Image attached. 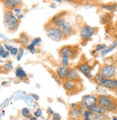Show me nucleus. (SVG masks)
<instances>
[{"label": "nucleus", "mask_w": 117, "mask_h": 120, "mask_svg": "<svg viewBox=\"0 0 117 120\" xmlns=\"http://www.w3.org/2000/svg\"><path fill=\"white\" fill-rule=\"evenodd\" d=\"M93 114H94L93 111H90L88 109H85V110L84 111V112H83V117H84V119H86V120L90 119L92 115H93Z\"/></svg>", "instance_id": "nucleus-24"}, {"label": "nucleus", "mask_w": 117, "mask_h": 120, "mask_svg": "<svg viewBox=\"0 0 117 120\" xmlns=\"http://www.w3.org/2000/svg\"><path fill=\"white\" fill-rule=\"evenodd\" d=\"M101 8L108 11H113L117 9V3H108V4H101Z\"/></svg>", "instance_id": "nucleus-18"}, {"label": "nucleus", "mask_w": 117, "mask_h": 120, "mask_svg": "<svg viewBox=\"0 0 117 120\" xmlns=\"http://www.w3.org/2000/svg\"><path fill=\"white\" fill-rule=\"evenodd\" d=\"M0 55L4 59L7 58L10 55V51H7L6 49H4L3 46H1V47H0Z\"/></svg>", "instance_id": "nucleus-25"}, {"label": "nucleus", "mask_w": 117, "mask_h": 120, "mask_svg": "<svg viewBox=\"0 0 117 120\" xmlns=\"http://www.w3.org/2000/svg\"><path fill=\"white\" fill-rule=\"evenodd\" d=\"M90 111H93L94 113H98V114H106L108 113V111L103 108L101 105H100L98 103L94 104L93 106H92L89 108H88Z\"/></svg>", "instance_id": "nucleus-16"}, {"label": "nucleus", "mask_w": 117, "mask_h": 120, "mask_svg": "<svg viewBox=\"0 0 117 120\" xmlns=\"http://www.w3.org/2000/svg\"><path fill=\"white\" fill-rule=\"evenodd\" d=\"M80 104L88 109L98 103V96L95 95H85L82 98Z\"/></svg>", "instance_id": "nucleus-10"}, {"label": "nucleus", "mask_w": 117, "mask_h": 120, "mask_svg": "<svg viewBox=\"0 0 117 120\" xmlns=\"http://www.w3.org/2000/svg\"><path fill=\"white\" fill-rule=\"evenodd\" d=\"M63 87L67 95L72 96L81 91L82 85L80 81H74L66 79L63 80Z\"/></svg>", "instance_id": "nucleus-6"}, {"label": "nucleus", "mask_w": 117, "mask_h": 120, "mask_svg": "<svg viewBox=\"0 0 117 120\" xmlns=\"http://www.w3.org/2000/svg\"><path fill=\"white\" fill-rule=\"evenodd\" d=\"M10 54L11 55H12V56H16V55H18V54L19 53V50L17 49V48H12V49H11V51H10Z\"/></svg>", "instance_id": "nucleus-29"}, {"label": "nucleus", "mask_w": 117, "mask_h": 120, "mask_svg": "<svg viewBox=\"0 0 117 120\" xmlns=\"http://www.w3.org/2000/svg\"><path fill=\"white\" fill-rule=\"evenodd\" d=\"M4 47H5V49H6L7 51H10L11 49L13 48V46H8L7 44H4Z\"/></svg>", "instance_id": "nucleus-33"}, {"label": "nucleus", "mask_w": 117, "mask_h": 120, "mask_svg": "<svg viewBox=\"0 0 117 120\" xmlns=\"http://www.w3.org/2000/svg\"><path fill=\"white\" fill-rule=\"evenodd\" d=\"M44 28L46 30V36L49 39L54 41H60L62 38H64L63 33L61 29L50 21L45 25Z\"/></svg>", "instance_id": "nucleus-5"}, {"label": "nucleus", "mask_w": 117, "mask_h": 120, "mask_svg": "<svg viewBox=\"0 0 117 120\" xmlns=\"http://www.w3.org/2000/svg\"><path fill=\"white\" fill-rule=\"evenodd\" d=\"M77 70L84 75L86 78L89 79H92V70H93V67L91 65H90L88 62H82L80 63L77 66Z\"/></svg>", "instance_id": "nucleus-11"}, {"label": "nucleus", "mask_w": 117, "mask_h": 120, "mask_svg": "<svg viewBox=\"0 0 117 120\" xmlns=\"http://www.w3.org/2000/svg\"><path fill=\"white\" fill-rule=\"evenodd\" d=\"M85 2H90V3H98V2H101L103 0H82Z\"/></svg>", "instance_id": "nucleus-32"}, {"label": "nucleus", "mask_w": 117, "mask_h": 120, "mask_svg": "<svg viewBox=\"0 0 117 120\" xmlns=\"http://www.w3.org/2000/svg\"><path fill=\"white\" fill-rule=\"evenodd\" d=\"M15 75H16L17 78H19L20 79H24L27 77V73L22 69V67H19L16 69Z\"/></svg>", "instance_id": "nucleus-19"}, {"label": "nucleus", "mask_w": 117, "mask_h": 120, "mask_svg": "<svg viewBox=\"0 0 117 120\" xmlns=\"http://www.w3.org/2000/svg\"><path fill=\"white\" fill-rule=\"evenodd\" d=\"M64 1L66 2H69V3H74V2H78L77 0H64Z\"/></svg>", "instance_id": "nucleus-34"}, {"label": "nucleus", "mask_w": 117, "mask_h": 120, "mask_svg": "<svg viewBox=\"0 0 117 120\" xmlns=\"http://www.w3.org/2000/svg\"><path fill=\"white\" fill-rule=\"evenodd\" d=\"M100 85L105 88L111 90V91H116L117 90V79L104 78Z\"/></svg>", "instance_id": "nucleus-12"}, {"label": "nucleus", "mask_w": 117, "mask_h": 120, "mask_svg": "<svg viewBox=\"0 0 117 120\" xmlns=\"http://www.w3.org/2000/svg\"><path fill=\"white\" fill-rule=\"evenodd\" d=\"M116 46H117V41H115L114 43H113V44H112L109 47L106 48L104 50H103V51H102V52H101V55H102V56H105V55H106L108 53L111 52V51L112 50H113V49L116 48Z\"/></svg>", "instance_id": "nucleus-20"}, {"label": "nucleus", "mask_w": 117, "mask_h": 120, "mask_svg": "<svg viewBox=\"0 0 117 120\" xmlns=\"http://www.w3.org/2000/svg\"><path fill=\"white\" fill-rule=\"evenodd\" d=\"M30 119H32V120H36V117H31Z\"/></svg>", "instance_id": "nucleus-37"}, {"label": "nucleus", "mask_w": 117, "mask_h": 120, "mask_svg": "<svg viewBox=\"0 0 117 120\" xmlns=\"http://www.w3.org/2000/svg\"><path fill=\"white\" fill-rule=\"evenodd\" d=\"M53 119H58V120H59V119H62V116H61V115L58 114V113H54V114H53Z\"/></svg>", "instance_id": "nucleus-31"}, {"label": "nucleus", "mask_w": 117, "mask_h": 120, "mask_svg": "<svg viewBox=\"0 0 117 120\" xmlns=\"http://www.w3.org/2000/svg\"><path fill=\"white\" fill-rule=\"evenodd\" d=\"M67 80H74V81H80L82 82L81 78L79 75L78 70L77 69H70L69 70V73L67 75V78H66Z\"/></svg>", "instance_id": "nucleus-15"}, {"label": "nucleus", "mask_w": 117, "mask_h": 120, "mask_svg": "<svg viewBox=\"0 0 117 120\" xmlns=\"http://www.w3.org/2000/svg\"><path fill=\"white\" fill-rule=\"evenodd\" d=\"M5 10H13L22 5V0H1Z\"/></svg>", "instance_id": "nucleus-9"}, {"label": "nucleus", "mask_w": 117, "mask_h": 120, "mask_svg": "<svg viewBox=\"0 0 117 120\" xmlns=\"http://www.w3.org/2000/svg\"><path fill=\"white\" fill-rule=\"evenodd\" d=\"M111 20V15L109 13H106L101 16V24H106Z\"/></svg>", "instance_id": "nucleus-21"}, {"label": "nucleus", "mask_w": 117, "mask_h": 120, "mask_svg": "<svg viewBox=\"0 0 117 120\" xmlns=\"http://www.w3.org/2000/svg\"><path fill=\"white\" fill-rule=\"evenodd\" d=\"M31 96H32V97H33V98H36L37 100L38 99V97H36L37 96H36V95H35V94H33V95H31Z\"/></svg>", "instance_id": "nucleus-36"}, {"label": "nucleus", "mask_w": 117, "mask_h": 120, "mask_svg": "<svg viewBox=\"0 0 117 120\" xmlns=\"http://www.w3.org/2000/svg\"><path fill=\"white\" fill-rule=\"evenodd\" d=\"M41 43V39L40 38H36L33 39L30 44L28 46V49L30 51L32 54H34L35 53V47L37 45H39Z\"/></svg>", "instance_id": "nucleus-17"}, {"label": "nucleus", "mask_w": 117, "mask_h": 120, "mask_svg": "<svg viewBox=\"0 0 117 120\" xmlns=\"http://www.w3.org/2000/svg\"><path fill=\"white\" fill-rule=\"evenodd\" d=\"M13 68V65H12V63L11 62H7V63H5L4 64V66L2 67V69H3V71L4 72H10L12 70Z\"/></svg>", "instance_id": "nucleus-23"}, {"label": "nucleus", "mask_w": 117, "mask_h": 120, "mask_svg": "<svg viewBox=\"0 0 117 120\" xmlns=\"http://www.w3.org/2000/svg\"><path fill=\"white\" fill-rule=\"evenodd\" d=\"M69 67H66L63 65L60 66V67H57L56 75H58V78L61 79L62 80H66V78H67V75L69 73Z\"/></svg>", "instance_id": "nucleus-14"}, {"label": "nucleus", "mask_w": 117, "mask_h": 120, "mask_svg": "<svg viewBox=\"0 0 117 120\" xmlns=\"http://www.w3.org/2000/svg\"><path fill=\"white\" fill-rule=\"evenodd\" d=\"M20 20L15 17L12 10H4V25L10 33H14L18 29Z\"/></svg>", "instance_id": "nucleus-4"}, {"label": "nucleus", "mask_w": 117, "mask_h": 120, "mask_svg": "<svg viewBox=\"0 0 117 120\" xmlns=\"http://www.w3.org/2000/svg\"><path fill=\"white\" fill-rule=\"evenodd\" d=\"M21 113H22V115L26 118H30L31 116L30 111L28 108H23L21 111Z\"/></svg>", "instance_id": "nucleus-26"}, {"label": "nucleus", "mask_w": 117, "mask_h": 120, "mask_svg": "<svg viewBox=\"0 0 117 120\" xmlns=\"http://www.w3.org/2000/svg\"><path fill=\"white\" fill-rule=\"evenodd\" d=\"M19 40H20V43H22L23 45H27L29 42V37L27 36V34L23 33L20 34Z\"/></svg>", "instance_id": "nucleus-22"}, {"label": "nucleus", "mask_w": 117, "mask_h": 120, "mask_svg": "<svg viewBox=\"0 0 117 120\" xmlns=\"http://www.w3.org/2000/svg\"><path fill=\"white\" fill-rule=\"evenodd\" d=\"M98 28L95 27H91L88 25H84L80 30V38L84 42L88 41L93 35L96 33Z\"/></svg>", "instance_id": "nucleus-7"}, {"label": "nucleus", "mask_w": 117, "mask_h": 120, "mask_svg": "<svg viewBox=\"0 0 117 120\" xmlns=\"http://www.w3.org/2000/svg\"><path fill=\"white\" fill-rule=\"evenodd\" d=\"M85 110V108L79 103L78 105L74 107L71 108L69 111V116L72 118H81L83 116V112Z\"/></svg>", "instance_id": "nucleus-13"}, {"label": "nucleus", "mask_w": 117, "mask_h": 120, "mask_svg": "<svg viewBox=\"0 0 117 120\" xmlns=\"http://www.w3.org/2000/svg\"><path fill=\"white\" fill-rule=\"evenodd\" d=\"M80 49L77 46H65L60 49L58 53L62 57V64L63 66L68 67L69 59H74L77 58Z\"/></svg>", "instance_id": "nucleus-2"}, {"label": "nucleus", "mask_w": 117, "mask_h": 120, "mask_svg": "<svg viewBox=\"0 0 117 120\" xmlns=\"http://www.w3.org/2000/svg\"><path fill=\"white\" fill-rule=\"evenodd\" d=\"M98 73L106 78H113L116 75V67L113 64H104L100 67Z\"/></svg>", "instance_id": "nucleus-8"}, {"label": "nucleus", "mask_w": 117, "mask_h": 120, "mask_svg": "<svg viewBox=\"0 0 117 120\" xmlns=\"http://www.w3.org/2000/svg\"><path fill=\"white\" fill-rule=\"evenodd\" d=\"M34 115H35V116H36V117H40V116H42V111H41V109H38L35 111V112H34Z\"/></svg>", "instance_id": "nucleus-30"}, {"label": "nucleus", "mask_w": 117, "mask_h": 120, "mask_svg": "<svg viewBox=\"0 0 117 120\" xmlns=\"http://www.w3.org/2000/svg\"><path fill=\"white\" fill-rule=\"evenodd\" d=\"M48 112L49 113H51V114H54V111L51 109V108H48Z\"/></svg>", "instance_id": "nucleus-35"}, {"label": "nucleus", "mask_w": 117, "mask_h": 120, "mask_svg": "<svg viewBox=\"0 0 117 120\" xmlns=\"http://www.w3.org/2000/svg\"><path fill=\"white\" fill-rule=\"evenodd\" d=\"M98 103L105 108L108 112L117 114V98L110 95H98Z\"/></svg>", "instance_id": "nucleus-3"}, {"label": "nucleus", "mask_w": 117, "mask_h": 120, "mask_svg": "<svg viewBox=\"0 0 117 120\" xmlns=\"http://www.w3.org/2000/svg\"><path fill=\"white\" fill-rule=\"evenodd\" d=\"M23 54H24V49L23 48H20L19 53L18 54V55H17V59H18V61H19V60H20V59L22 58Z\"/></svg>", "instance_id": "nucleus-28"}, {"label": "nucleus", "mask_w": 117, "mask_h": 120, "mask_svg": "<svg viewBox=\"0 0 117 120\" xmlns=\"http://www.w3.org/2000/svg\"><path fill=\"white\" fill-rule=\"evenodd\" d=\"M106 48V46L105 44H98L96 46V49H95V51H93V52L94 53H96V52H98V51H103Z\"/></svg>", "instance_id": "nucleus-27"}, {"label": "nucleus", "mask_w": 117, "mask_h": 120, "mask_svg": "<svg viewBox=\"0 0 117 120\" xmlns=\"http://www.w3.org/2000/svg\"><path fill=\"white\" fill-rule=\"evenodd\" d=\"M115 94H116V95L117 96V90H116L115 91Z\"/></svg>", "instance_id": "nucleus-38"}, {"label": "nucleus", "mask_w": 117, "mask_h": 120, "mask_svg": "<svg viewBox=\"0 0 117 120\" xmlns=\"http://www.w3.org/2000/svg\"><path fill=\"white\" fill-rule=\"evenodd\" d=\"M63 13L64 12L58 13L57 15H54L51 19L50 22L61 29L63 33L64 38H67L72 35L74 30L73 26L70 24V22L65 20L64 15Z\"/></svg>", "instance_id": "nucleus-1"}]
</instances>
